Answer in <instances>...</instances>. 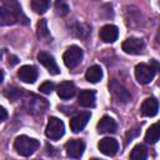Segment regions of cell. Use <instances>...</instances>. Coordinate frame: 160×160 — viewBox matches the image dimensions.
Returning a JSON list of instances; mask_svg holds the SVG:
<instances>
[{
  "mask_svg": "<svg viewBox=\"0 0 160 160\" xmlns=\"http://www.w3.org/2000/svg\"><path fill=\"white\" fill-rule=\"evenodd\" d=\"M99 36L104 42H114L119 36V29L112 24L104 25L99 31Z\"/></svg>",
  "mask_w": 160,
  "mask_h": 160,
  "instance_id": "4fadbf2b",
  "label": "cell"
},
{
  "mask_svg": "<svg viewBox=\"0 0 160 160\" xmlns=\"http://www.w3.org/2000/svg\"><path fill=\"white\" fill-rule=\"evenodd\" d=\"M158 69V62L156 61H151V64H138L135 66V78L140 84H149L156 72Z\"/></svg>",
  "mask_w": 160,
  "mask_h": 160,
  "instance_id": "7a4b0ae2",
  "label": "cell"
},
{
  "mask_svg": "<svg viewBox=\"0 0 160 160\" xmlns=\"http://www.w3.org/2000/svg\"><path fill=\"white\" fill-rule=\"evenodd\" d=\"M78 102L84 108H92L95 105V91L94 90H80L78 96Z\"/></svg>",
  "mask_w": 160,
  "mask_h": 160,
  "instance_id": "e0dca14e",
  "label": "cell"
},
{
  "mask_svg": "<svg viewBox=\"0 0 160 160\" xmlns=\"http://www.w3.org/2000/svg\"><path fill=\"white\" fill-rule=\"evenodd\" d=\"M121 48H122V50L126 54L138 55V54H141L142 52V50L145 48V42H144V40L138 39V38H129V39H126L122 42Z\"/></svg>",
  "mask_w": 160,
  "mask_h": 160,
  "instance_id": "52a82bcc",
  "label": "cell"
},
{
  "mask_svg": "<svg viewBox=\"0 0 160 160\" xmlns=\"http://www.w3.org/2000/svg\"><path fill=\"white\" fill-rule=\"evenodd\" d=\"M56 91H58L59 98L66 100V99H70V98H72L75 95L76 89H75L74 82H71V81H62V82H60L58 85Z\"/></svg>",
  "mask_w": 160,
  "mask_h": 160,
  "instance_id": "2e32d148",
  "label": "cell"
},
{
  "mask_svg": "<svg viewBox=\"0 0 160 160\" xmlns=\"http://www.w3.org/2000/svg\"><path fill=\"white\" fill-rule=\"evenodd\" d=\"M38 60L42 66H45L48 69V71L51 75H58L60 72V69H59V66H58V64H56V61H55L52 55H50V54H48L45 51H41V52L38 54Z\"/></svg>",
  "mask_w": 160,
  "mask_h": 160,
  "instance_id": "30bf717a",
  "label": "cell"
},
{
  "mask_svg": "<svg viewBox=\"0 0 160 160\" xmlns=\"http://www.w3.org/2000/svg\"><path fill=\"white\" fill-rule=\"evenodd\" d=\"M98 148L101 154H104L106 156H112L119 150V142L114 138H104L99 141Z\"/></svg>",
  "mask_w": 160,
  "mask_h": 160,
  "instance_id": "9c48e42d",
  "label": "cell"
},
{
  "mask_svg": "<svg viewBox=\"0 0 160 160\" xmlns=\"http://www.w3.org/2000/svg\"><path fill=\"white\" fill-rule=\"evenodd\" d=\"M18 12H21V11H16L11 6H8V5L0 6V26L16 24L19 20Z\"/></svg>",
  "mask_w": 160,
  "mask_h": 160,
  "instance_id": "ba28073f",
  "label": "cell"
},
{
  "mask_svg": "<svg viewBox=\"0 0 160 160\" xmlns=\"http://www.w3.org/2000/svg\"><path fill=\"white\" fill-rule=\"evenodd\" d=\"M6 118H8V111L5 110V108H2V106L0 105V122L5 121Z\"/></svg>",
  "mask_w": 160,
  "mask_h": 160,
  "instance_id": "d4e9b609",
  "label": "cell"
},
{
  "mask_svg": "<svg viewBox=\"0 0 160 160\" xmlns=\"http://www.w3.org/2000/svg\"><path fill=\"white\" fill-rule=\"evenodd\" d=\"M18 76L22 82L26 84H32L35 82V80L38 79V70L35 66L32 65H24L19 69L18 71Z\"/></svg>",
  "mask_w": 160,
  "mask_h": 160,
  "instance_id": "7c38bea8",
  "label": "cell"
},
{
  "mask_svg": "<svg viewBox=\"0 0 160 160\" xmlns=\"http://www.w3.org/2000/svg\"><path fill=\"white\" fill-rule=\"evenodd\" d=\"M159 110V101L155 98H148L144 100L141 105V114L148 118H152L158 114Z\"/></svg>",
  "mask_w": 160,
  "mask_h": 160,
  "instance_id": "9a60e30c",
  "label": "cell"
},
{
  "mask_svg": "<svg viewBox=\"0 0 160 160\" xmlns=\"http://www.w3.org/2000/svg\"><path fill=\"white\" fill-rule=\"evenodd\" d=\"M148 158V149L144 145H136L130 152V159L132 160H145Z\"/></svg>",
  "mask_w": 160,
  "mask_h": 160,
  "instance_id": "ffe728a7",
  "label": "cell"
},
{
  "mask_svg": "<svg viewBox=\"0 0 160 160\" xmlns=\"http://www.w3.org/2000/svg\"><path fill=\"white\" fill-rule=\"evenodd\" d=\"M65 150H66V155L69 158L72 159H79L82 156L84 150H85V142L80 139H72L69 140L65 144Z\"/></svg>",
  "mask_w": 160,
  "mask_h": 160,
  "instance_id": "8992f818",
  "label": "cell"
},
{
  "mask_svg": "<svg viewBox=\"0 0 160 160\" xmlns=\"http://www.w3.org/2000/svg\"><path fill=\"white\" fill-rule=\"evenodd\" d=\"M64 132H65L64 122L60 119L51 116L48 121V125L45 129V135L51 140H58L64 135Z\"/></svg>",
  "mask_w": 160,
  "mask_h": 160,
  "instance_id": "277c9868",
  "label": "cell"
},
{
  "mask_svg": "<svg viewBox=\"0 0 160 160\" xmlns=\"http://www.w3.org/2000/svg\"><path fill=\"white\" fill-rule=\"evenodd\" d=\"M90 116H91L90 111H82V112H79L78 115L72 116L70 119V129H71V131H74V132L81 131L86 126L88 121L90 120Z\"/></svg>",
  "mask_w": 160,
  "mask_h": 160,
  "instance_id": "8fae6325",
  "label": "cell"
},
{
  "mask_svg": "<svg viewBox=\"0 0 160 160\" xmlns=\"http://www.w3.org/2000/svg\"><path fill=\"white\" fill-rule=\"evenodd\" d=\"M101 78H102V69H101L99 65H92V66H90V68L86 70V72H85V79H86L89 82H92V84L100 81Z\"/></svg>",
  "mask_w": 160,
  "mask_h": 160,
  "instance_id": "ac0fdd59",
  "label": "cell"
},
{
  "mask_svg": "<svg viewBox=\"0 0 160 160\" xmlns=\"http://www.w3.org/2000/svg\"><path fill=\"white\" fill-rule=\"evenodd\" d=\"M2 80H4V72L0 70V84L2 82Z\"/></svg>",
  "mask_w": 160,
  "mask_h": 160,
  "instance_id": "484cf974",
  "label": "cell"
},
{
  "mask_svg": "<svg viewBox=\"0 0 160 160\" xmlns=\"http://www.w3.org/2000/svg\"><path fill=\"white\" fill-rule=\"evenodd\" d=\"M50 6V0H32L31 8L36 14H44Z\"/></svg>",
  "mask_w": 160,
  "mask_h": 160,
  "instance_id": "44dd1931",
  "label": "cell"
},
{
  "mask_svg": "<svg viewBox=\"0 0 160 160\" xmlns=\"http://www.w3.org/2000/svg\"><path fill=\"white\" fill-rule=\"evenodd\" d=\"M39 145L40 144H39V141L36 139L26 136V135H20L14 141V149L21 156H30V155H32L39 149Z\"/></svg>",
  "mask_w": 160,
  "mask_h": 160,
  "instance_id": "6da1fadb",
  "label": "cell"
},
{
  "mask_svg": "<svg viewBox=\"0 0 160 160\" xmlns=\"http://www.w3.org/2000/svg\"><path fill=\"white\" fill-rule=\"evenodd\" d=\"M39 90H40L42 94H50V92L54 90V84L50 82V81H45V82H42V84L39 86Z\"/></svg>",
  "mask_w": 160,
  "mask_h": 160,
  "instance_id": "cb8c5ba5",
  "label": "cell"
},
{
  "mask_svg": "<svg viewBox=\"0 0 160 160\" xmlns=\"http://www.w3.org/2000/svg\"><path fill=\"white\" fill-rule=\"evenodd\" d=\"M116 129H118L116 121L108 115L102 116L98 122V131L100 134H112L116 131Z\"/></svg>",
  "mask_w": 160,
  "mask_h": 160,
  "instance_id": "5bb4252c",
  "label": "cell"
},
{
  "mask_svg": "<svg viewBox=\"0 0 160 160\" xmlns=\"http://www.w3.org/2000/svg\"><path fill=\"white\" fill-rule=\"evenodd\" d=\"M82 50L81 48L76 46V45H71L66 49V51L64 52L62 55V60H64V64L69 68V69H74L76 68L81 60H82Z\"/></svg>",
  "mask_w": 160,
  "mask_h": 160,
  "instance_id": "3957f363",
  "label": "cell"
},
{
  "mask_svg": "<svg viewBox=\"0 0 160 160\" xmlns=\"http://www.w3.org/2000/svg\"><path fill=\"white\" fill-rule=\"evenodd\" d=\"M160 139V129H159V124L155 122L154 125H151L146 134H145V141L150 142V144H155L158 142V140Z\"/></svg>",
  "mask_w": 160,
  "mask_h": 160,
  "instance_id": "d6986e66",
  "label": "cell"
},
{
  "mask_svg": "<svg viewBox=\"0 0 160 160\" xmlns=\"http://www.w3.org/2000/svg\"><path fill=\"white\" fill-rule=\"evenodd\" d=\"M54 8H55V12H56L59 16H65V15H68L69 11H70L68 0H55Z\"/></svg>",
  "mask_w": 160,
  "mask_h": 160,
  "instance_id": "7402d4cb",
  "label": "cell"
},
{
  "mask_svg": "<svg viewBox=\"0 0 160 160\" xmlns=\"http://www.w3.org/2000/svg\"><path fill=\"white\" fill-rule=\"evenodd\" d=\"M109 90L111 92V95L114 96V99L119 102H128L130 100V94L128 91V89L119 82L118 80H111L109 82Z\"/></svg>",
  "mask_w": 160,
  "mask_h": 160,
  "instance_id": "5b68a950",
  "label": "cell"
},
{
  "mask_svg": "<svg viewBox=\"0 0 160 160\" xmlns=\"http://www.w3.org/2000/svg\"><path fill=\"white\" fill-rule=\"evenodd\" d=\"M50 35L49 32V29H48V25H46V21L42 19L38 22V36L40 39H44V38H48Z\"/></svg>",
  "mask_w": 160,
  "mask_h": 160,
  "instance_id": "603a6c76",
  "label": "cell"
}]
</instances>
